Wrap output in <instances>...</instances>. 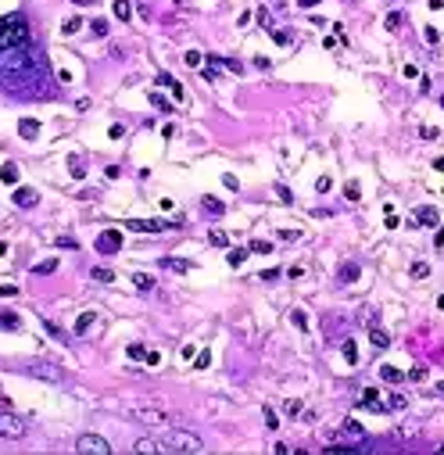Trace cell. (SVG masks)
<instances>
[{"mask_svg":"<svg viewBox=\"0 0 444 455\" xmlns=\"http://www.w3.org/2000/svg\"><path fill=\"white\" fill-rule=\"evenodd\" d=\"M161 452H204V441L183 427H165V434L158 437Z\"/></svg>","mask_w":444,"mask_h":455,"instance_id":"1","label":"cell"},{"mask_svg":"<svg viewBox=\"0 0 444 455\" xmlns=\"http://www.w3.org/2000/svg\"><path fill=\"white\" fill-rule=\"evenodd\" d=\"M29 43V25L22 14H4L0 18V51H11V47H25Z\"/></svg>","mask_w":444,"mask_h":455,"instance_id":"2","label":"cell"},{"mask_svg":"<svg viewBox=\"0 0 444 455\" xmlns=\"http://www.w3.org/2000/svg\"><path fill=\"white\" fill-rule=\"evenodd\" d=\"M129 416L136 423H144V427H158V430L172 427V416H168L165 408H154V405H136V408H129Z\"/></svg>","mask_w":444,"mask_h":455,"instance_id":"3","label":"cell"},{"mask_svg":"<svg viewBox=\"0 0 444 455\" xmlns=\"http://www.w3.org/2000/svg\"><path fill=\"white\" fill-rule=\"evenodd\" d=\"M0 437H7V441H22V437H25V419L7 412V408H0Z\"/></svg>","mask_w":444,"mask_h":455,"instance_id":"4","label":"cell"},{"mask_svg":"<svg viewBox=\"0 0 444 455\" xmlns=\"http://www.w3.org/2000/svg\"><path fill=\"white\" fill-rule=\"evenodd\" d=\"M25 373H29V376H40V380H50V384L65 380L61 366H54V362H29V366H25Z\"/></svg>","mask_w":444,"mask_h":455,"instance_id":"5","label":"cell"},{"mask_svg":"<svg viewBox=\"0 0 444 455\" xmlns=\"http://www.w3.org/2000/svg\"><path fill=\"white\" fill-rule=\"evenodd\" d=\"M75 452H94V455H111V445L104 441V437L97 434H83V437H75Z\"/></svg>","mask_w":444,"mask_h":455,"instance_id":"6","label":"cell"},{"mask_svg":"<svg viewBox=\"0 0 444 455\" xmlns=\"http://www.w3.org/2000/svg\"><path fill=\"white\" fill-rule=\"evenodd\" d=\"M118 248H122V233H118V230H104V233L97 237V251H100V254H115Z\"/></svg>","mask_w":444,"mask_h":455,"instance_id":"7","label":"cell"},{"mask_svg":"<svg viewBox=\"0 0 444 455\" xmlns=\"http://www.w3.org/2000/svg\"><path fill=\"white\" fill-rule=\"evenodd\" d=\"M126 226L133 233H161V230H168V222H161V219H129Z\"/></svg>","mask_w":444,"mask_h":455,"instance_id":"8","label":"cell"},{"mask_svg":"<svg viewBox=\"0 0 444 455\" xmlns=\"http://www.w3.org/2000/svg\"><path fill=\"white\" fill-rule=\"evenodd\" d=\"M11 201L18 204V208H33L36 201H40V194L33 190V187H14V194H11Z\"/></svg>","mask_w":444,"mask_h":455,"instance_id":"9","label":"cell"},{"mask_svg":"<svg viewBox=\"0 0 444 455\" xmlns=\"http://www.w3.org/2000/svg\"><path fill=\"white\" fill-rule=\"evenodd\" d=\"M358 276H362V265H358V262H344L341 269H337V283H344V287L355 283Z\"/></svg>","mask_w":444,"mask_h":455,"instance_id":"10","label":"cell"},{"mask_svg":"<svg viewBox=\"0 0 444 455\" xmlns=\"http://www.w3.org/2000/svg\"><path fill=\"white\" fill-rule=\"evenodd\" d=\"M412 219H416L419 226H437V222H441V215H437V208H430V204H423V208H416V215H412Z\"/></svg>","mask_w":444,"mask_h":455,"instance_id":"11","label":"cell"},{"mask_svg":"<svg viewBox=\"0 0 444 455\" xmlns=\"http://www.w3.org/2000/svg\"><path fill=\"white\" fill-rule=\"evenodd\" d=\"M18 133L25 136V140H36V136H40V122H36V118H22V122H18Z\"/></svg>","mask_w":444,"mask_h":455,"instance_id":"12","label":"cell"},{"mask_svg":"<svg viewBox=\"0 0 444 455\" xmlns=\"http://www.w3.org/2000/svg\"><path fill=\"white\" fill-rule=\"evenodd\" d=\"M0 179H4L7 187H14V183H18V165H14V161H4V165H0Z\"/></svg>","mask_w":444,"mask_h":455,"instance_id":"13","label":"cell"},{"mask_svg":"<svg viewBox=\"0 0 444 455\" xmlns=\"http://www.w3.org/2000/svg\"><path fill=\"white\" fill-rule=\"evenodd\" d=\"M111 11H115V18H118V22H129V18H133V4H129V0H115Z\"/></svg>","mask_w":444,"mask_h":455,"instance_id":"14","label":"cell"},{"mask_svg":"<svg viewBox=\"0 0 444 455\" xmlns=\"http://www.w3.org/2000/svg\"><path fill=\"white\" fill-rule=\"evenodd\" d=\"M380 380H387V384H401V380H405V373H401V369H394V366H380Z\"/></svg>","mask_w":444,"mask_h":455,"instance_id":"15","label":"cell"},{"mask_svg":"<svg viewBox=\"0 0 444 455\" xmlns=\"http://www.w3.org/2000/svg\"><path fill=\"white\" fill-rule=\"evenodd\" d=\"M201 208L208 211V215H222L226 211V204L219 201V197H201Z\"/></svg>","mask_w":444,"mask_h":455,"instance_id":"16","label":"cell"},{"mask_svg":"<svg viewBox=\"0 0 444 455\" xmlns=\"http://www.w3.org/2000/svg\"><path fill=\"white\" fill-rule=\"evenodd\" d=\"M94 323H97V312H83L79 319H75V333H79V337H83V333H86L90 326H94Z\"/></svg>","mask_w":444,"mask_h":455,"instance_id":"17","label":"cell"},{"mask_svg":"<svg viewBox=\"0 0 444 455\" xmlns=\"http://www.w3.org/2000/svg\"><path fill=\"white\" fill-rule=\"evenodd\" d=\"M161 265L172 269V272H190L194 269V262H187V258H161Z\"/></svg>","mask_w":444,"mask_h":455,"instance_id":"18","label":"cell"},{"mask_svg":"<svg viewBox=\"0 0 444 455\" xmlns=\"http://www.w3.org/2000/svg\"><path fill=\"white\" fill-rule=\"evenodd\" d=\"M133 287H136V291H154V276H147V272H133Z\"/></svg>","mask_w":444,"mask_h":455,"instance_id":"19","label":"cell"},{"mask_svg":"<svg viewBox=\"0 0 444 455\" xmlns=\"http://www.w3.org/2000/svg\"><path fill=\"white\" fill-rule=\"evenodd\" d=\"M341 352H344V362H347V366H355V362H358V344H355V341H344Z\"/></svg>","mask_w":444,"mask_h":455,"instance_id":"20","label":"cell"},{"mask_svg":"<svg viewBox=\"0 0 444 455\" xmlns=\"http://www.w3.org/2000/svg\"><path fill=\"white\" fill-rule=\"evenodd\" d=\"M133 452H161L158 437H140V441H133Z\"/></svg>","mask_w":444,"mask_h":455,"instance_id":"21","label":"cell"},{"mask_svg":"<svg viewBox=\"0 0 444 455\" xmlns=\"http://www.w3.org/2000/svg\"><path fill=\"white\" fill-rule=\"evenodd\" d=\"M344 434H347V437H355V441H358V437L365 434V427H362L358 419H344Z\"/></svg>","mask_w":444,"mask_h":455,"instance_id":"22","label":"cell"},{"mask_svg":"<svg viewBox=\"0 0 444 455\" xmlns=\"http://www.w3.org/2000/svg\"><path fill=\"white\" fill-rule=\"evenodd\" d=\"M247 254H251L247 248H233V251H229V265H233V269L244 265V262H247Z\"/></svg>","mask_w":444,"mask_h":455,"instance_id":"23","label":"cell"},{"mask_svg":"<svg viewBox=\"0 0 444 455\" xmlns=\"http://www.w3.org/2000/svg\"><path fill=\"white\" fill-rule=\"evenodd\" d=\"M344 197H347V201H358V197H362L358 179H347V183H344Z\"/></svg>","mask_w":444,"mask_h":455,"instance_id":"24","label":"cell"},{"mask_svg":"<svg viewBox=\"0 0 444 455\" xmlns=\"http://www.w3.org/2000/svg\"><path fill=\"white\" fill-rule=\"evenodd\" d=\"M54 269H57V258H47V262H36V265H33L36 276H47V272H54Z\"/></svg>","mask_w":444,"mask_h":455,"instance_id":"25","label":"cell"},{"mask_svg":"<svg viewBox=\"0 0 444 455\" xmlns=\"http://www.w3.org/2000/svg\"><path fill=\"white\" fill-rule=\"evenodd\" d=\"M79 29H83V18H65V22H61V33H65V36L79 33Z\"/></svg>","mask_w":444,"mask_h":455,"instance_id":"26","label":"cell"},{"mask_svg":"<svg viewBox=\"0 0 444 455\" xmlns=\"http://www.w3.org/2000/svg\"><path fill=\"white\" fill-rule=\"evenodd\" d=\"M90 276H94L97 283H111V280H115V272H111V269H104V265H97L94 272H90Z\"/></svg>","mask_w":444,"mask_h":455,"instance_id":"27","label":"cell"},{"mask_svg":"<svg viewBox=\"0 0 444 455\" xmlns=\"http://www.w3.org/2000/svg\"><path fill=\"white\" fill-rule=\"evenodd\" d=\"M391 408H394V412L408 408V398H405V394H391V402H387V412H391Z\"/></svg>","mask_w":444,"mask_h":455,"instance_id":"28","label":"cell"},{"mask_svg":"<svg viewBox=\"0 0 444 455\" xmlns=\"http://www.w3.org/2000/svg\"><path fill=\"white\" fill-rule=\"evenodd\" d=\"M208 240H211L215 248H229V233H222V230H211V233H208Z\"/></svg>","mask_w":444,"mask_h":455,"instance_id":"29","label":"cell"},{"mask_svg":"<svg viewBox=\"0 0 444 455\" xmlns=\"http://www.w3.org/2000/svg\"><path fill=\"white\" fill-rule=\"evenodd\" d=\"M412 276H416V280H426V276H430V265H426V262H412Z\"/></svg>","mask_w":444,"mask_h":455,"instance_id":"30","label":"cell"},{"mask_svg":"<svg viewBox=\"0 0 444 455\" xmlns=\"http://www.w3.org/2000/svg\"><path fill=\"white\" fill-rule=\"evenodd\" d=\"M290 323H294L297 330H308V315H304L301 308H294V312H290Z\"/></svg>","mask_w":444,"mask_h":455,"instance_id":"31","label":"cell"},{"mask_svg":"<svg viewBox=\"0 0 444 455\" xmlns=\"http://www.w3.org/2000/svg\"><path fill=\"white\" fill-rule=\"evenodd\" d=\"M283 412H287V416H301V412H304V405H301V398H290V402L283 405Z\"/></svg>","mask_w":444,"mask_h":455,"instance_id":"32","label":"cell"},{"mask_svg":"<svg viewBox=\"0 0 444 455\" xmlns=\"http://www.w3.org/2000/svg\"><path fill=\"white\" fill-rule=\"evenodd\" d=\"M369 341H373L376 348H387V344H391V337H387L384 330H376V326H373V333H369Z\"/></svg>","mask_w":444,"mask_h":455,"instance_id":"33","label":"cell"},{"mask_svg":"<svg viewBox=\"0 0 444 455\" xmlns=\"http://www.w3.org/2000/svg\"><path fill=\"white\" fill-rule=\"evenodd\" d=\"M405 380H416V384H423V380H426V366H412V369L405 373Z\"/></svg>","mask_w":444,"mask_h":455,"instance_id":"34","label":"cell"},{"mask_svg":"<svg viewBox=\"0 0 444 455\" xmlns=\"http://www.w3.org/2000/svg\"><path fill=\"white\" fill-rule=\"evenodd\" d=\"M247 251H254V254H269V251H272V244H269V240H251Z\"/></svg>","mask_w":444,"mask_h":455,"instance_id":"35","label":"cell"},{"mask_svg":"<svg viewBox=\"0 0 444 455\" xmlns=\"http://www.w3.org/2000/svg\"><path fill=\"white\" fill-rule=\"evenodd\" d=\"M183 61H187L190 68H201V61H204V54H201V51H187V57H183Z\"/></svg>","mask_w":444,"mask_h":455,"instance_id":"36","label":"cell"},{"mask_svg":"<svg viewBox=\"0 0 444 455\" xmlns=\"http://www.w3.org/2000/svg\"><path fill=\"white\" fill-rule=\"evenodd\" d=\"M0 326H4V330H18V315H14V312H4V315H0Z\"/></svg>","mask_w":444,"mask_h":455,"instance_id":"37","label":"cell"},{"mask_svg":"<svg viewBox=\"0 0 444 455\" xmlns=\"http://www.w3.org/2000/svg\"><path fill=\"white\" fill-rule=\"evenodd\" d=\"M262 416H265V427H269V430H280V419H276V412H272L269 405L262 408Z\"/></svg>","mask_w":444,"mask_h":455,"instance_id":"38","label":"cell"},{"mask_svg":"<svg viewBox=\"0 0 444 455\" xmlns=\"http://www.w3.org/2000/svg\"><path fill=\"white\" fill-rule=\"evenodd\" d=\"M68 169H72L75 179H83V176H86V169H83V161H79V158H68Z\"/></svg>","mask_w":444,"mask_h":455,"instance_id":"39","label":"cell"},{"mask_svg":"<svg viewBox=\"0 0 444 455\" xmlns=\"http://www.w3.org/2000/svg\"><path fill=\"white\" fill-rule=\"evenodd\" d=\"M126 355H129V358H147V348H144V344H129Z\"/></svg>","mask_w":444,"mask_h":455,"instance_id":"40","label":"cell"},{"mask_svg":"<svg viewBox=\"0 0 444 455\" xmlns=\"http://www.w3.org/2000/svg\"><path fill=\"white\" fill-rule=\"evenodd\" d=\"M194 366H197V369H208V366H211V352H197Z\"/></svg>","mask_w":444,"mask_h":455,"instance_id":"41","label":"cell"},{"mask_svg":"<svg viewBox=\"0 0 444 455\" xmlns=\"http://www.w3.org/2000/svg\"><path fill=\"white\" fill-rule=\"evenodd\" d=\"M90 29H94L97 36H108V22H104V18H94V22H90Z\"/></svg>","mask_w":444,"mask_h":455,"instance_id":"42","label":"cell"},{"mask_svg":"<svg viewBox=\"0 0 444 455\" xmlns=\"http://www.w3.org/2000/svg\"><path fill=\"white\" fill-rule=\"evenodd\" d=\"M269 36H272V40H276V43H280V47H283V43H290V33H283V29H269Z\"/></svg>","mask_w":444,"mask_h":455,"instance_id":"43","label":"cell"},{"mask_svg":"<svg viewBox=\"0 0 444 455\" xmlns=\"http://www.w3.org/2000/svg\"><path fill=\"white\" fill-rule=\"evenodd\" d=\"M330 187H333V179H330V176H319V179H315V190H319V194H326Z\"/></svg>","mask_w":444,"mask_h":455,"instance_id":"44","label":"cell"},{"mask_svg":"<svg viewBox=\"0 0 444 455\" xmlns=\"http://www.w3.org/2000/svg\"><path fill=\"white\" fill-rule=\"evenodd\" d=\"M384 25H387V29H391V33H394V29H397V25H401V14H397V11H391Z\"/></svg>","mask_w":444,"mask_h":455,"instance_id":"45","label":"cell"},{"mask_svg":"<svg viewBox=\"0 0 444 455\" xmlns=\"http://www.w3.org/2000/svg\"><path fill=\"white\" fill-rule=\"evenodd\" d=\"M384 226H387V230H397V226H401V219H397V215H394V211H387V219H384Z\"/></svg>","mask_w":444,"mask_h":455,"instance_id":"46","label":"cell"},{"mask_svg":"<svg viewBox=\"0 0 444 455\" xmlns=\"http://www.w3.org/2000/svg\"><path fill=\"white\" fill-rule=\"evenodd\" d=\"M18 294V287H11V283H0V298H14Z\"/></svg>","mask_w":444,"mask_h":455,"instance_id":"47","label":"cell"},{"mask_svg":"<svg viewBox=\"0 0 444 455\" xmlns=\"http://www.w3.org/2000/svg\"><path fill=\"white\" fill-rule=\"evenodd\" d=\"M401 75H405V79H419V68H416V65H405Z\"/></svg>","mask_w":444,"mask_h":455,"instance_id":"48","label":"cell"},{"mask_svg":"<svg viewBox=\"0 0 444 455\" xmlns=\"http://www.w3.org/2000/svg\"><path fill=\"white\" fill-rule=\"evenodd\" d=\"M222 65H226V68H229V72H237V75H240V72H244V65H240V61H233V57H226V61H222Z\"/></svg>","mask_w":444,"mask_h":455,"instance_id":"49","label":"cell"},{"mask_svg":"<svg viewBox=\"0 0 444 455\" xmlns=\"http://www.w3.org/2000/svg\"><path fill=\"white\" fill-rule=\"evenodd\" d=\"M276 194H280V201H283V204H290V201H294V194H290L287 187H276Z\"/></svg>","mask_w":444,"mask_h":455,"instance_id":"50","label":"cell"},{"mask_svg":"<svg viewBox=\"0 0 444 455\" xmlns=\"http://www.w3.org/2000/svg\"><path fill=\"white\" fill-rule=\"evenodd\" d=\"M301 230H280V240H297Z\"/></svg>","mask_w":444,"mask_h":455,"instance_id":"51","label":"cell"},{"mask_svg":"<svg viewBox=\"0 0 444 455\" xmlns=\"http://www.w3.org/2000/svg\"><path fill=\"white\" fill-rule=\"evenodd\" d=\"M287 276H290V280H301V276H304V269H301V265H290V269H287Z\"/></svg>","mask_w":444,"mask_h":455,"instance_id":"52","label":"cell"},{"mask_svg":"<svg viewBox=\"0 0 444 455\" xmlns=\"http://www.w3.org/2000/svg\"><path fill=\"white\" fill-rule=\"evenodd\" d=\"M423 36H426V43H437V40H441V36H437V29H434V25H426V33H423Z\"/></svg>","mask_w":444,"mask_h":455,"instance_id":"53","label":"cell"},{"mask_svg":"<svg viewBox=\"0 0 444 455\" xmlns=\"http://www.w3.org/2000/svg\"><path fill=\"white\" fill-rule=\"evenodd\" d=\"M150 104H154V108H165V111H168V104H165V97H161V94H150Z\"/></svg>","mask_w":444,"mask_h":455,"instance_id":"54","label":"cell"},{"mask_svg":"<svg viewBox=\"0 0 444 455\" xmlns=\"http://www.w3.org/2000/svg\"><path fill=\"white\" fill-rule=\"evenodd\" d=\"M168 90H172V97H176V101H183V83L172 79V86H168Z\"/></svg>","mask_w":444,"mask_h":455,"instance_id":"55","label":"cell"},{"mask_svg":"<svg viewBox=\"0 0 444 455\" xmlns=\"http://www.w3.org/2000/svg\"><path fill=\"white\" fill-rule=\"evenodd\" d=\"M57 248H79V244H75L72 237H57Z\"/></svg>","mask_w":444,"mask_h":455,"instance_id":"56","label":"cell"},{"mask_svg":"<svg viewBox=\"0 0 444 455\" xmlns=\"http://www.w3.org/2000/svg\"><path fill=\"white\" fill-rule=\"evenodd\" d=\"M319 4V0H297V7H304V11H308V7H315Z\"/></svg>","mask_w":444,"mask_h":455,"instance_id":"57","label":"cell"},{"mask_svg":"<svg viewBox=\"0 0 444 455\" xmlns=\"http://www.w3.org/2000/svg\"><path fill=\"white\" fill-rule=\"evenodd\" d=\"M434 244H437V248H444V230H437V237H434Z\"/></svg>","mask_w":444,"mask_h":455,"instance_id":"58","label":"cell"},{"mask_svg":"<svg viewBox=\"0 0 444 455\" xmlns=\"http://www.w3.org/2000/svg\"><path fill=\"white\" fill-rule=\"evenodd\" d=\"M434 394H437V398H444V380H441V384L434 387Z\"/></svg>","mask_w":444,"mask_h":455,"instance_id":"59","label":"cell"},{"mask_svg":"<svg viewBox=\"0 0 444 455\" xmlns=\"http://www.w3.org/2000/svg\"><path fill=\"white\" fill-rule=\"evenodd\" d=\"M437 308H444V294H441V298H437Z\"/></svg>","mask_w":444,"mask_h":455,"instance_id":"60","label":"cell"},{"mask_svg":"<svg viewBox=\"0 0 444 455\" xmlns=\"http://www.w3.org/2000/svg\"><path fill=\"white\" fill-rule=\"evenodd\" d=\"M441 108H444V97H441Z\"/></svg>","mask_w":444,"mask_h":455,"instance_id":"61","label":"cell"}]
</instances>
